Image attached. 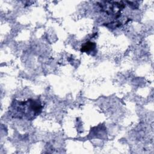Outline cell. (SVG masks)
Here are the masks:
<instances>
[{"label": "cell", "instance_id": "6da1fadb", "mask_svg": "<svg viewBox=\"0 0 154 154\" xmlns=\"http://www.w3.org/2000/svg\"><path fill=\"white\" fill-rule=\"evenodd\" d=\"M43 106L38 99H29L25 101L14 100L9 108L10 115L14 118L32 120L42 111Z\"/></svg>", "mask_w": 154, "mask_h": 154}, {"label": "cell", "instance_id": "3957f363", "mask_svg": "<svg viewBox=\"0 0 154 154\" xmlns=\"http://www.w3.org/2000/svg\"><path fill=\"white\" fill-rule=\"evenodd\" d=\"M96 47V45L94 42H92L90 41L87 42L85 43L81 48V51L82 52H90L93 51Z\"/></svg>", "mask_w": 154, "mask_h": 154}, {"label": "cell", "instance_id": "7a4b0ae2", "mask_svg": "<svg viewBox=\"0 0 154 154\" xmlns=\"http://www.w3.org/2000/svg\"><path fill=\"white\" fill-rule=\"evenodd\" d=\"M99 5L101 10L108 15H114L116 17L120 16V11L126 6L122 1H102L99 3Z\"/></svg>", "mask_w": 154, "mask_h": 154}]
</instances>
